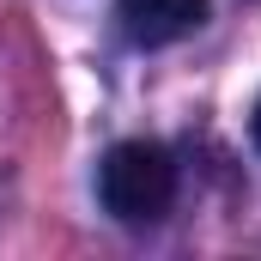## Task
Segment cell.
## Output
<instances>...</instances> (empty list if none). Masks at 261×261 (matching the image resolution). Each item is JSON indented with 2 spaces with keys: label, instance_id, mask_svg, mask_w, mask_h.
<instances>
[{
  "label": "cell",
  "instance_id": "3957f363",
  "mask_svg": "<svg viewBox=\"0 0 261 261\" xmlns=\"http://www.w3.org/2000/svg\"><path fill=\"white\" fill-rule=\"evenodd\" d=\"M249 134H255V152H261V97H255V116H249Z\"/></svg>",
  "mask_w": 261,
  "mask_h": 261
},
{
  "label": "cell",
  "instance_id": "7a4b0ae2",
  "mask_svg": "<svg viewBox=\"0 0 261 261\" xmlns=\"http://www.w3.org/2000/svg\"><path fill=\"white\" fill-rule=\"evenodd\" d=\"M116 18H122L128 43L164 49V43H182L189 31H200L206 0H116Z\"/></svg>",
  "mask_w": 261,
  "mask_h": 261
},
{
  "label": "cell",
  "instance_id": "6da1fadb",
  "mask_svg": "<svg viewBox=\"0 0 261 261\" xmlns=\"http://www.w3.org/2000/svg\"><path fill=\"white\" fill-rule=\"evenodd\" d=\"M97 200L116 225H158L176 206V158L158 140H122L97 164Z\"/></svg>",
  "mask_w": 261,
  "mask_h": 261
}]
</instances>
